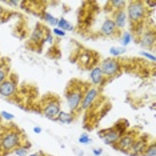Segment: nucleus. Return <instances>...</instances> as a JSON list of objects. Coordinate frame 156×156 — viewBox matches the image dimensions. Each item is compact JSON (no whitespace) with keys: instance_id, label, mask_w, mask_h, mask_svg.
<instances>
[{"instance_id":"f257e3e1","label":"nucleus","mask_w":156,"mask_h":156,"mask_svg":"<svg viewBox=\"0 0 156 156\" xmlns=\"http://www.w3.org/2000/svg\"><path fill=\"white\" fill-rule=\"evenodd\" d=\"M87 87L88 86H86V83L76 79L71 80L68 83L64 92V98H66V104L68 107L69 112H73V113L80 112V104Z\"/></svg>"},{"instance_id":"f03ea898","label":"nucleus","mask_w":156,"mask_h":156,"mask_svg":"<svg viewBox=\"0 0 156 156\" xmlns=\"http://www.w3.org/2000/svg\"><path fill=\"white\" fill-rule=\"evenodd\" d=\"M26 140L23 137V133L17 128L7 129L4 133L0 136V152L4 156L9 152H12L19 144H22Z\"/></svg>"},{"instance_id":"7ed1b4c3","label":"nucleus","mask_w":156,"mask_h":156,"mask_svg":"<svg viewBox=\"0 0 156 156\" xmlns=\"http://www.w3.org/2000/svg\"><path fill=\"white\" fill-rule=\"evenodd\" d=\"M127 19H128V24L131 26H139L144 22L147 17L148 9L145 8L144 2H128V5L126 8Z\"/></svg>"},{"instance_id":"20e7f679","label":"nucleus","mask_w":156,"mask_h":156,"mask_svg":"<svg viewBox=\"0 0 156 156\" xmlns=\"http://www.w3.org/2000/svg\"><path fill=\"white\" fill-rule=\"evenodd\" d=\"M60 111H62V103L58 96L49 95L41 100V113L44 115V118L55 120Z\"/></svg>"},{"instance_id":"39448f33","label":"nucleus","mask_w":156,"mask_h":156,"mask_svg":"<svg viewBox=\"0 0 156 156\" xmlns=\"http://www.w3.org/2000/svg\"><path fill=\"white\" fill-rule=\"evenodd\" d=\"M100 69L104 77H109V81L113 80L122 72V63L115 58H107L100 62Z\"/></svg>"},{"instance_id":"423d86ee","label":"nucleus","mask_w":156,"mask_h":156,"mask_svg":"<svg viewBox=\"0 0 156 156\" xmlns=\"http://www.w3.org/2000/svg\"><path fill=\"white\" fill-rule=\"evenodd\" d=\"M99 96H100V90H99L98 87L88 86L86 92H84L83 100H81L80 111H88L90 108H92L95 104H96Z\"/></svg>"},{"instance_id":"0eeeda50","label":"nucleus","mask_w":156,"mask_h":156,"mask_svg":"<svg viewBox=\"0 0 156 156\" xmlns=\"http://www.w3.org/2000/svg\"><path fill=\"white\" fill-rule=\"evenodd\" d=\"M17 83L13 75H9L7 79L0 84V98L3 99H11L16 95Z\"/></svg>"},{"instance_id":"6e6552de","label":"nucleus","mask_w":156,"mask_h":156,"mask_svg":"<svg viewBox=\"0 0 156 156\" xmlns=\"http://www.w3.org/2000/svg\"><path fill=\"white\" fill-rule=\"evenodd\" d=\"M120 136H122V133L115 127H109V128L99 131V137L104 141L105 145H111V147H113V145L118 143Z\"/></svg>"},{"instance_id":"1a4fd4ad","label":"nucleus","mask_w":156,"mask_h":156,"mask_svg":"<svg viewBox=\"0 0 156 156\" xmlns=\"http://www.w3.org/2000/svg\"><path fill=\"white\" fill-rule=\"evenodd\" d=\"M136 139L137 137H136V135H135V132H126L120 136L119 141L113 145V148L123 152V154H127V152L131 150V147H132V144L135 143Z\"/></svg>"},{"instance_id":"9d476101","label":"nucleus","mask_w":156,"mask_h":156,"mask_svg":"<svg viewBox=\"0 0 156 156\" xmlns=\"http://www.w3.org/2000/svg\"><path fill=\"white\" fill-rule=\"evenodd\" d=\"M111 20L115 24L116 30H124L127 26H128V19H127V13L126 9H119V11H113L111 12Z\"/></svg>"},{"instance_id":"9b49d317","label":"nucleus","mask_w":156,"mask_h":156,"mask_svg":"<svg viewBox=\"0 0 156 156\" xmlns=\"http://www.w3.org/2000/svg\"><path fill=\"white\" fill-rule=\"evenodd\" d=\"M90 81H91V86L94 87H101V86H105V77L103 75L101 69L99 66H95L92 67L91 71H90Z\"/></svg>"},{"instance_id":"f8f14e48","label":"nucleus","mask_w":156,"mask_h":156,"mask_svg":"<svg viewBox=\"0 0 156 156\" xmlns=\"http://www.w3.org/2000/svg\"><path fill=\"white\" fill-rule=\"evenodd\" d=\"M155 41H156V37H155L154 30H147L145 32L141 34V36L139 37V44L144 49H154Z\"/></svg>"},{"instance_id":"ddd939ff","label":"nucleus","mask_w":156,"mask_h":156,"mask_svg":"<svg viewBox=\"0 0 156 156\" xmlns=\"http://www.w3.org/2000/svg\"><path fill=\"white\" fill-rule=\"evenodd\" d=\"M148 145V137L145 139V137H139V139L135 140V143L132 144V147H131V150L127 152V155L129 156H141L143 155V152L145 151V148H147Z\"/></svg>"},{"instance_id":"4468645a","label":"nucleus","mask_w":156,"mask_h":156,"mask_svg":"<svg viewBox=\"0 0 156 156\" xmlns=\"http://www.w3.org/2000/svg\"><path fill=\"white\" fill-rule=\"evenodd\" d=\"M116 32H118V30H116V27L111 20V17H105L100 26V34L105 37H112L116 35Z\"/></svg>"},{"instance_id":"2eb2a0df","label":"nucleus","mask_w":156,"mask_h":156,"mask_svg":"<svg viewBox=\"0 0 156 156\" xmlns=\"http://www.w3.org/2000/svg\"><path fill=\"white\" fill-rule=\"evenodd\" d=\"M47 30H48V28L43 27L41 24H37V26L35 27V30L32 31V34H31V43L37 44V45H40V47H41Z\"/></svg>"},{"instance_id":"dca6fc26","label":"nucleus","mask_w":156,"mask_h":156,"mask_svg":"<svg viewBox=\"0 0 156 156\" xmlns=\"http://www.w3.org/2000/svg\"><path fill=\"white\" fill-rule=\"evenodd\" d=\"M95 58H96L95 52L84 51L79 58V63H80V66H83V68H92V67H95V64H96L95 63Z\"/></svg>"},{"instance_id":"f3484780","label":"nucleus","mask_w":156,"mask_h":156,"mask_svg":"<svg viewBox=\"0 0 156 156\" xmlns=\"http://www.w3.org/2000/svg\"><path fill=\"white\" fill-rule=\"evenodd\" d=\"M75 116H76V113H73V112H69V111H60L59 115L56 116L55 122L62 123V124H72L73 122H75Z\"/></svg>"},{"instance_id":"a211bd4d","label":"nucleus","mask_w":156,"mask_h":156,"mask_svg":"<svg viewBox=\"0 0 156 156\" xmlns=\"http://www.w3.org/2000/svg\"><path fill=\"white\" fill-rule=\"evenodd\" d=\"M30 150H31V143L27 140H24L22 144H19L15 150L12 151V154L15 156H27L30 154Z\"/></svg>"},{"instance_id":"6ab92c4d","label":"nucleus","mask_w":156,"mask_h":156,"mask_svg":"<svg viewBox=\"0 0 156 156\" xmlns=\"http://www.w3.org/2000/svg\"><path fill=\"white\" fill-rule=\"evenodd\" d=\"M9 75H11V73H9V63H8V60L7 59L0 60V84H2Z\"/></svg>"},{"instance_id":"aec40b11","label":"nucleus","mask_w":156,"mask_h":156,"mask_svg":"<svg viewBox=\"0 0 156 156\" xmlns=\"http://www.w3.org/2000/svg\"><path fill=\"white\" fill-rule=\"evenodd\" d=\"M107 4L111 7L108 9V12H113V11H119V9H126L127 5H128V2H126V0H111Z\"/></svg>"},{"instance_id":"412c9836","label":"nucleus","mask_w":156,"mask_h":156,"mask_svg":"<svg viewBox=\"0 0 156 156\" xmlns=\"http://www.w3.org/2000/svg\"><path fill=\"white\" fill-rule=\"evenodd\" d=\"M40 16H41V19L45 20V22H47L52 28H55L56 26H58V20H59V17H55L54 15H51L49 12L43 11V12L40 13Z\"/></svg>"},{"instance_id":"4be33fe9","label":"nucleus","mask_w":156,"mask_h":156,"mask_svg":"<svg viewBox=\"0 0 156 156\" xmlns=\"http://www.w3.org/2000/svg\"><path fill=\"white\" fill-rule=\"evenodd\" d=\"M132 40H133L132 34H131L129 31H123L122 36H120V47L127 48V45H129L132 43Z\"/></svg>"},{"instance_id":"5701e85b","label":"nucleus","mask_w":156,"mask_h":156,"mask_svg":"<svg viewBox=\"0 0 156 156\" xmlns=\"http://www.w3.org/2000/svg\"><path fill=\"white\" fill-rule=\"evenodd\" d=\"M56 28H59V30L64 31V32H67V31H73V27L71 26L69 22L66 19V17H59L58 26H56Z\"/></svg>"},{"instance_id":"b1692460","label":"nucleus","mask_w":156,"mask_h":156,"mask_svg":"<svg viewBox=\"0 0 156 156\" xmlns=\"http://www.w3.org/2000/svg\"><path fill=\"white\" fill-rule=\"evenodd\" d=\"M127 52V48H124V47H111L109 48V55L112 56V58H119V56H122L124 55Z\"/></svg>"},{"instance_id":"393cba45","label":"nucleus","mask_w":156,"mask_h":156,"mask_svg":"<svg viewBox=\"0 0 156 156\" xmlns=\"http://www.w3.org/2000/svg\"><path fill=\"white\" fill-rule=\"evenodd\" d=\"M155 155H156V145L152 141L150 145H147V148H145V151L143 152L141 156H155Z\"/></svg>"},{"instance_id":"a878e982","label":"nucleus","mask_w":156,"mask_h":156,"mask_svg":"<svg viewBox=\"0 0 156 156\" xmlns=\"http://www.w3.org/2000/svg\"><path fill=\"white\" fill-rule=\"evenodd\" d=\"M77 141H79L80 144H83V145H88V144L92 143V139L88 136L87 133H81L79 136V139H77Z\"/></svg>"},{"instance_id":"bb28decb","label":"nucleus","mask_w":156,"mask_h":156,"mask_svg":"<svg viewBox=\"0 0 156 156\" xmlns=\"http://www.w3.org/2000/svg\"><path fill=\"white\" fill-rule=\"evenodd\" d=\"M0 118H2L3 120H7V122H11V120H13V118H15V115L11 113V112L2 111V112H0Z\"/></svg>"},{"instance_id":"cd10ccee","label":"nucleus","mask_w":156,"mask_h":156,"mask_svg":"<svg viewBox=\"0 0 156 156\" xmlns=\"http://www.w3.org/2000/svg\"><path fill=\"white\" fill-rule=\"evenodd\" d=\"M43 43H48V44L54 43V35H52V32L49 30H47V32H45V36H44Z\"/></svg>"},{"instance_id":"c85d7f7f","label":"nucleus","mask_w":156,"mask_h":156,"mask_svg":"<svg viewBox=\"0 0 156 156\" xmlns=\"http://www.w3.org/2000/svg\"><path fill=\"white\" fill-rule=\"evenodd\" d=\"M140 55H141V56H144L145 59L151 60L152 63H155V62H156V58H155V55H154V54H150V52H147V51H140Z\"/></svg>"},{"instance_id":"c756f323","label":"nucleus","mask_w":156,"mask_h":156,"mask_svg":"<svg viewBox=\"0 0 156 156\" xmlns=\"http://www.w3.org/2000/svg\"><path fill=\"white\" fill-rule=\"evenodd\" d=\"M52 35H54V36H59V37H64L66 36V34L67 32H64V31H62V30H59V28H52Z\"/></svg>"},{"instance_id":"7c9ffc66","label":"nucleus","mask_w":156,"mask_h":156,"mask_svg":"<svg viewBox=\"0 0 156 156\" xmlns=\"http://www.w3.org/2000/svg\"><path fill=\"white\" fill-rule=\"evenodd\" d=\"M145 8H151V11H155V7H156V2H144Z\"/></svg>"},{"instance_id":"2f4dec72","label":"nucleus","mask_w":156,"mask_h":156,"mask_svg":"<svg viewBox=\"0 0 156 156\" xmlns=\"http://www.w3.org/2000/svg\"><path fill=\"white\" fill-rule=\"evenodd\" d=\"M7 5H11V7H19L22 2H15V0H9V2H4Z\"/></svg>"},{"instance_id":"473e14b6","label":"nucleus","mask_w":156,"mask_h":156,"mask_svg":"<svg viewBox=\"0 0 156 156\" xmlns=\"http://www.w3.org/2000/svg\"><path fill=\"white\" fill-rule=\"evenodd\" d=\"M92 154L94 156H100L103 154V150L101 148H92Z\"/></svg>"},{"instance_id":"72a5a7b5","label":"nucleus","mask_w":156,"mask_h":156,"mask_svg":"<svg viewBox=\"0 0 156 156\" xmlns=\"http://www.w3.org/2000/svg\"><path fill=\"white\" fill-rule=\"evenodd\" d=\"M41 131H43V129H41V128H40V127H34V132H35V133H36V135H39V133H41Z\"/></svg>"},{"instance_id":"f704fd0d","label":"nucleus","mask_w":156,"mask_h":156,"mask_svg":"<svg viewBox=\"0 0 156 156\" xmlns=\"http://www.w3.org/2000/svg\"><path fill=\"white\" fill-rule=\"evenodd\" d=\"M27 156H43V152H34V154H28Z\"/></svg>"},{"instance_id":"c9c22d12","label":"nucleus","mask_w":156,"mask_h":156,"mask_svg":"<svg viewBox=\"0 0 156 156\" xmlns=\"http://www.w3.org/2000/svg\"><path fill=\"white\" fill-rule=\"evenodd\" d=\"M2 9H3V8H2V5H0V12H2Z\"/></svg>"},{"instance_id":"e433bc0d","label":"nucleus","mask_w":156,"mask_h":156,"mask_svg":"<svg viewBox=\"0 0 156 156\" xmlns=\"http://www.w3.org/2000/svg\"><path fill=\"white\" fill-rule=\"evenodd\" d=\"M0 120H2V118H0Z\"/></svg>"}]
</instances>
